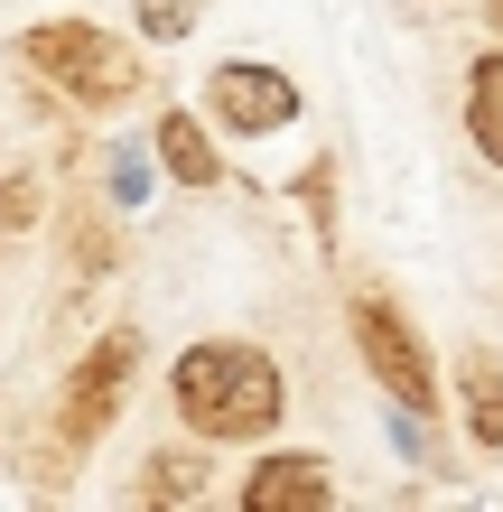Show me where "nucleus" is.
Wrapping results in <instances>:
<instances>
[{"label": "nucleus", "mask_w": 503, "mask_h": 512, "mask_svg": "<svg viewBox=\"0 0 503 512\" xmlns=\"http://www.w3.org/2000/svg\"><path fill=\"white\" fill-rule=\"evenodd\" d=\"M168 401H177V419H187L205 447H233V438H271L289 391H280V364L261 345L215 336V345H187L168 364Z\"/></svg>", "instance_id": "f257e3e1"}, {"label": "nucleus", "mask_w": 503, "mask_h": 512, "mask_svg": "<svg viewBox=\"0 0 503 512\" xmlns=\"http://www.w3.org/2000/svg\"><path fill=\"white\" fill-rule=\"evenodd\" d=\"M19 66L38 75V84H56L66 103H94V112H112V103H131L140 94V56L112 38V28H94V19H47V28H19Z\"/></svg>", "instance_id": "f03ea898"}, {"label": "nucleus", "mask_w": 503, "mask_h": 512, "mask_svg": "<svg viewBox=\"0 0 503 512\" xmlns=\"http://www.w3.org/2000/svg\"><path fill=\"white\" fill-rule=\"evenodd\" d=\"M354 354L373 364V382L392 391V401L420 419V410H438V373H429V345H420V326H410L392 298H373V289H354Z\"/></svg>", "instance_id": "7ed1b4c3"}, {"label": "nucleus", "mask_w": 503, "mask_h": 512, "mask_svg": "<svg viewBox=\"0 0 503 512\" xmlns=\"http://www.w3.org/2000/svg\"><path fill=\"white\" fill-rule=\"evenodd\" d=\"M131 373H140V326H112V336H94L84 345V364L66 373V410H56V447H94L103 429H112V410H122V391H131Z\"/></svg>", "instance_id": "20e7f679"}, {"label": "nucleus", "mask_w": 503, "mask_h": 512, "mask_svg": "<svg viewBox=\"0 0 503 512\" xmlns=\"http://www.w3.org/2000/svg\"><path fill=\"white\" fill-rule=\"evenodd\" d=\"M205 112H215V131H243V140H271L299 122V84L280 66H252V56H233V66L205 75Z\"/></svg>", "instance_id": "39448f33"}, {"label": "nucleus", "mask_w": 503, "mask_h": 512, "mask_svg": "<svg viewBox=\"0 0 503 512\" xmlns=\"http://www.w3.org/2000/svg\"><path fill=\"white\" fill-rule=\"evenodd\" d=\"M233 503H243V512H327L336 503V466L327 457H299V447H289V457H261Z\"/></svg>", "instance_id": "423d86ee"}, {"label": "nucleus", "mask_w": 503, "mask_h": 512, "mask_svg": "<svg viewBox=\"0 0 503 512\" xmlns=\"http://www.w3.org/2000/svg\"><path fill=\"white\" fill-rule=\"evenodd\" d=\"M457 410H466V438L503 457V354L494 345H466L457 354Z\"/></svg>", "instance_id": "0eeeda50"}, {"label": "nucleus", "mask_w": 503, "mask_h": 512, "mask_svg": "<svg viewBox=\"0 0 503 512\" xmlns=\"http://www.w3.org/2000/svg\"><path fill=\"white\" fill-rule=\"evenodd\" d=\"M150 149H159V168H168V177H187V187H215V177H224V159H215V140H205L196 112H159Z\"/></svg>", "instance_id": "6e6552de"}, {"label": "nucleus", "mask_w": 503, "mask_h": 512, "mask_svg": "<svg viewBox=\"0 0 503 512\" xmlns=\"http://www.w3.org/2000/svg\"><path fill=\"white\" fill-rule=\"evenodd\" d=\"M466 131H476L485 168L503 177V47H494V56H476V66H466Z\"/></svg>", "instance_id": "1a4fd4ad"}, {"label": "nucleus", "mask_w": 503, "mask_h": 512, "mask_svg": "<svg viewBox=\"0 0 503 512\" xmlns=\"http://www.w3.org/2000/svg\"><path fill=\"white\" fill-rule=\"evenodd\" d=\"M140 503H205V457H196V447H187V457L159 447V457L140 466Z\"/></svg>", "instance_id": "9d476101"}, {"label": "nucleus", "mask_w": 503, "mask_h": 512, "mask_svg": "<svg viewBox=\"0 0 503 512\" xmlns=\"http://www.w3.org/2000/svg\"><path fill=\"white\" fill-rule=\"evenodd\" d=\"M47 215V177L38 168H0V233H28Z\"/></svg>", "instance_id": "9b49d317"}, {"label": "nucleus", "mask_w": 503, "mask_h": 512, "mask_svg": "<svg viewBox=\"0 0 503 512\" xmlns=\"http://www.w3.org/2000/svg\"><path fill=\"white\" fill-rule=\"evenodd\" d=\"M66 252H75V280H94V270H112V261H122V243L103 233V215H94V205H84V215L66 224Z\"/></svg>", "instance_id": "f8f14e48"}, {"label": "nucleus", "mask_w": 503, "mask_h": 512, "mask_svg": "<svg viewBox=\"0 0 503 512\" xmlns=\"http://www.w3.org/2000/svg\"><path fill=\"white\" fill-rule=\"evenodd\" d=\"M131 19H140V38H187L196 0H131Z\"/></svg>", "instance_id": "ddd939ff"}, {"label": "nucleus", "mask_w": 503, "mask_h": 512, "mask_svg": "<svg viewBox=\"0 0 503 512\" xmlns=\"http://www.w3.org/2000/svg\"><path fill=\"white\" fill-rule=\"evenodd\" d=\"M299 196H308V215H317V233L336 243V159H317L308 177H299Z\"/></svg>", "instance_id": "4468645a"}, {"label": "nucleus", "mask_w": 503, "mask_h": 512, "mask_svg": "<svg viewBox=\"0 0 503 512\" xmlns=\"http://www.w3.org/2000/svg\"><path fill=\"white\" fill-rule=\"evenodd\" d=\"M494 28H503V0H494Z\"/></svg>", "instance_id": "2eb2a0df"}]
</instances>
